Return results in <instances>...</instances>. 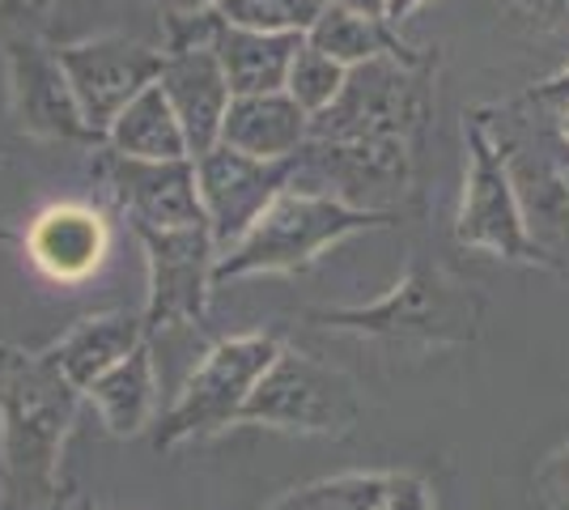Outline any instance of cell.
<instances>
[{
	"label": "cell",
	"mask_w": 569,
	"mask_h": 510,
	"mask_svg": "<svg viewBox=\"0 0 569 510\" xmlns=\"http://www.w3.org/2000/svg\"><path fill=\"white\" fill-rule=\"evenodd\" d=\"M319 328L357 332V337L391 340V344H421V349H447L468 344L480 332V298L472 286L455 281L438 264L408 268L396 290H387L370 307H340V311H310Z\"/></svg>",
	"instance_id": "4"
},
{
	"label": "cell",
	"mask_w": 569,
	"mask_h": 510,
	"mask_svg": "<svg viewBox=\"0 0 569 510\" xmlns=\"http://www.w3.org/2000/svg\"><path fill=\"white\" fill-rule=\"evenodd\" d=\"M158 86H162L183 137H188L191 158L221 146V123H226V111H230L234 94H230V81L221 73L213 48L167 51Z\"/></svg>",
	"instance_id": "16"
},
{
	"label": "cell",
	"mask_w": 569,
	"mask_h": 510,
	"mask_svg": "<svg viewBox=\"0 0 569 510\" xmlns=\"http://www.w3.org/2000/svg\"><path fill=\"white\" fill-rule=\"evenodd\" d=\"M519 22H527L536 34L569 43V0H501Z\"/></svg>",
	"instance_id": "26"
},
{
	"label": "cell",
	"mask_w": 569,
	"mask_h": 510,
	"mask_svg": "<svg viewBox=\"0 0 569 510\" xmlns=\"http://www.w3.org/2000/svg\"><path fill=\"white\" fill-rule=\"evenodd\" d=\"M345 64H336L332 56L315 51L310 43H302V51L293 56V69H289V81H284V94L293 98L307 116H319L323 107H332V98L340 94L345 86Z\"/></svg>",
	"instance_id": "25"
},
{
	"label": "cell",
	"mask_w": 569,
	"mask_h": 510,
	"mask_svg": "<svg viewBox=\"0 0 569 510\" xmlns=\"http://www.w3.org/2000/svg\"><path fill=\"white\" fill-rule=\"evenodd\" d=\"M510 167L527 234L545 268L569 272V141L557 116L522 94L506 107H480Z\"/></svg>",
	"instance_id": "2"
},
{
	"label": "cell",
	"mask_w": 569,
	"mask_h": 510,
	"mask_svg": "<svg viewBox=\"0 0 569 510\" xmlns=\"http://www.w3.org/2000/svg\"><path fill=\"white\" fill-rule=\"evenodd\" d=\"M357 417H361L357 391L340 370L281 344L277 362L256 383L238 421L284 434H349Z\"/></svg>",
	"instance_id": "9"
},
{
	"label": "cell",
	"mask_w": 569,
	"mask_h": 510,
	"mask_svg": "<svg viewBox=\"0 0 569 510\" xmlns=\"http://www.w3.org/2000/svg\"><path fill=\"white\" fill-rule=\"evenodd\" d=\"M98 179L123 218L137 230H183L204 221L196 162H137L119 158L111 149H98Z\"/></svg>",
	"instance_id": "14"
},
{
	"label": "cell",
	"mask_w": 569,
	"mask_h": 510,
	"mask_svg": "<svg viewBox=\"0 0 569 510\" xmlns=\"http://www.w3.org/2000/svg\"><path fill=\"white\" fill-rule=\"evenodd\" d=\"M463 146H468V174H463V200L455 213V243L489 251L498 260H515V264H545L527 234L510 167L480 107L463 116Z\"/></svg>",
	"instance_id": "8"
},
{
	"label": "cell",
	"mask_w": 569,
	"mask_h": 510,
	"mask_svg": "<svg viewBox=\"0 0 569 510\" xmlns=\"http://www.w3.org/2000/svg\"><path fill=\"white\" fill-rule=\"evenodd\" d=\"M22 9H30L26 0H0V22H4V18H13V13H22Z\"/></svg>",
	"instance_id": "32"
},
{
	"label": "cell",
	"mask_w": 569,
	"mask_h": 510,
	"mask_svg": "<svg viewBox=\"0 0 569 510\" xmlns=\"http://www.w3.org/2000/svg\"><path fill=\"white\" fill-rule=\"evenodd\" d=\"M81 400L48 353L0 344V510L60 502V456Z\"/></svg>",
	"instance_id": "1"
},
{
	"label": "cell",
	"mask_w": 569,
	"mask_h": 510,
	"mask_svg": "<svg viewBox=\"0 0 569 510\" xmlns=\"http://www.w3.org/2000/svg\"><path fill=\"white\" fill-rule=\"evenodd\" d=\"M4 77H9V107L26 137L34 141H72V146L102 149V137L86 123L60 56L39 34H18L4 43Z\"/></svg>",
	"instance_id": "12"
},
{
	"label": "cell",
	"mask_w": 569,
	"mask_h": 510,
	"mask_svg": "<svg viewBox=\"0 0 569 510\" xmlns=\"http://www.w3.org/2000/svg\"><path fill=\"white\" fill-rule=\"evenodd\" d=\"M328 4H340V9H353V13H366V18L387 22V0H328Z\"/></svg>",
	"instance_id": "31"
},
{
	"label": "cell",
	"mask_w": 569,
	"mask_h": 510,
	"mask_svg": "<svg viewBox=\"0 0 569 510\" xmlns=\"http://www.w3.org/2000/svg\"><path fill=\"white\" fill-rule=\"evenodd\" d=\"M417 149L400 141H315L289 158V192L328 196L361 213L400 218L412 196Z\"/></svg>",
	"instance_id": "6"
},
{
	"label": "cell",
	"mask_w": 569,
	"mask_h": 510,
	"mask_svg": "<svg viewBox=\"0 0 569 510\" xmlns=\"http://www.w3.org/2000/svg\"><path fill=\"white\" fill-rule=\"evenodd\" d=\"M302 43L307 34H260V30L221 22L213 34V56L234 98L281 94Z\"/></svg>",
	"instance_id": "19"
},
{
	"label": "cell",
	"mask_w": 569,
	"mask_h": 510,
	"mask_svg": "<svg viewBox=\"0 0 569 510\" xmlns=\"http://www.w3.org/2000/svg\"><path fill=\"white\" fill-rule=\"evenodd\" d=\"M433 69L438 56L421 60L379 56L345 73L332 107L310 116L315 141H400L421 149V137L433 116Z\"/></svg>",
	"instance_id": "3"
},
{
	"label": "cell",
	"mask_w": 569,
	"mask_h": 510,
	"mask_svg": "<svg viewBox=\"0 0 569 510\" xmlns=\"http://www.w3.org/2000/svg\"><path fill=\"white\" fill-rule=\"evenodd\" d=\"M56 56H60V69L69 77V90L81 116L98 137H107V128L132 98L158 86L162 64H167V51L141 43V39H128V34L64 43V48H56Z\"/></svg>",
	"instance_id": "11"
},
{
	"label": "cell",
	"mask_w": 569,
	"mask_h": 510,
	"mask_svg": "<svg viewBox=\"0 0 569 510\" xmlns=\"http://www.w3.org/2000/svg\"><path fill=\"white\" fill-rule=\"evenodd\" d=\"M26 4H30V9H34V13H43V9H51V4H56V0H26Z\"/></svg>",
	"instance_id": "35"
},
{
	"label": "cell",
	"mask_w": 569,
	"mask_h": 510,
	"mask_svg": "<svg viewBox=\"0 0 569 510\" xmlns=\"http://www.w3.org/2000/svg\"><path fill=\"white\" fill-rule=\"evenodd\" d=\"M310 137V116L284 94H251L234 98L226 123H221V146L238 149L247 158L260 162H284L298 149L307 146Z\"/></svg>",
	"instance_id": "18"
},
{
	"label": "cell",
	"mask_w": 569,
	"mask_h": 510,
	"mask_svg": "<svg viewBox=\"0 0 569 510\" xmlns=\"http://www.w3.org/2000/svg\"><path fill=\"white\" fill-rule=\"evenodd\" d=\"M26 251H30V260L43 277L60 281V286H77V281L94 277L98 268L107 264L111 226L90 204H72V200L69 204H51L30 226Z\"/></svg>",
	"instance_id": "15"
},
{
	"label": "cell",
	"mask_w": 569,
	"mask_h": 510,
	"mask_svg": "<svg viewBox=\"0 0 569 510\" xmlns=\"http://www.w3.org/2000/svg\"><path fill=\"white\" fill-rule=\"evenodd\" d=\"M531 102H540V107H548V111H561V107H569V64L561 69V73H552L548 81H540L536 90H531Z\"/></svg>",
	"instance_id": "27"
},
{
	"label": "cell",
	"mask_w": 569,
	"mask_h": 510,
	"mask_svg": "<svg viewBox=\"0 0 569 510\" xmlns=\"http://www.w3.org/2000/svg\"><path fill=\"white\" fill-rule=\"evenodd\" d=\"M102 146L119 158H137V162H183V158H191L188 137L174 120L162 86H149L144 94L132 98L116 116V123L107 128Z\"/></svg>",
	"instance_id": "22"
},
{
	"label": "cell",
	"mask_w": 569,
	"mask_h": 510,
	"mask_svg": "<svg viewBox=\"0 0 569 510\" xmlns=\"http://www.w3.org/2000/svg\"><path fill=\"white\" fill-rule=\"evenodd\" d=\"M191 162H196V188H200L204 221H209V234H213L221 256L242 243L263 209L289 188V158L260 162V158H247L230 146H213Z\"/></svg>",
	"instance_id": "13"
},
{
	"label": "cell",
	"mask_w": 569,
	"mask_h": 510,
	"mask_svg": "<svg viewBox=\"0 0 569 510\" xmlns=\"http://www.w3.org/2000/svg\"><path fill=\"white\" fill-rule=\"evenodd\" d=\"M217 0H162V18H191V13H213Z\"/></svg>",
	"instance_id": "28"
},
{
	"label": "cell",
	"mask_w": 569,
	"mask_h": 510,
	"mask_svg": "<svg viewBox=\"0 0 569 510\" xmlns=\"http://www.w3.org/2000/svg\"><path fill=\"white\" fill-rule=\"evenodd\" d=\"M144 340H149V332H144L141 316L102 311V316L77 319L69 332L60 340H51L43 353H48L51 366L69 379L72 388L86 396L107 370H116L132 349H141Z\"/></svg>",
	"instance_id": "17"
},
{
	"label": "cell",
	"mask_w": 569,
	"mask_h": 510,
	"mask_svg": "<svg viewBox=\"0 0 569 510\" xmlns=\"http://www.w3.org/2000/svg\"><path fill=\"white\" fill-rule=\"evenodd\" d=\"M272 510H433V493L412 472H349L293 489Z\"/></svg>",
	"instance_id": "20"
},
{
	"label": "cell",
	"mask_w": 569,
	"mask_h": 510,
	"mask_svg": "<svg viewBox=\"0 0 569 510\" xmlns=\"http://www.w3.org/2000/svg\"><path fill=\"white\" fill-rule=\"evenodd\" d=\"M400 218H382V213H361L349 204H336L328 196L289 192L284 188L260 221L247 230V239L230 247L213 268V286L238 281V277H256V272H302L315 264L328 247L345 243L349 234L361 230H379Z\"/></svg>",
	"instance_id": "5"
},
{
	"label": "cell",
	"mask_w": 569,
	"mask_h": 510,
	"mask_svg": "<svg viewBox=\"0 0 569 510\" xmlns=\"http://www.w3.org/2000/svg\"><path fill=\"white\" fill-rule=\"evenodd\" d=\"M281 340L272 332H251V337H226L200 358V366L188 374L179 400L158 426V451H174L183 442H200L221 430L238 426L251 391L277 362Z\"/></svg>",
	"instance_id": "7"
},
{
	"label": "cell",
	"mask_w": 569,
	"mask_h": 510,
	"mask_svg": "<svg viewBox=\"0 0 569 510\" xmlns=\"http://www.w3.org/2000/svg\"><path fill=\"white\" fill-rule=\"evenodd\" d=\"M48 510H86V502H81V498H69V502H56V507H48Z\"/></svg>",
	"instance_id": "34"
},
{
	"label": "cell",
	"mask_w": 569,
	"mask_h": 510,
	"mask_svg": "<svg viewBox=\"0 0 569 510\" xmlns=\"http://www.w3.org/2000/svg\"><path fill=\"white\" fill-rule=\"evenodd\" d=\"M307 43L315 51H323V56H332L336 64H345V69H357V64L379 60V56H400V60H421L426 56L421 48H412L403 34H396L387 22L353 13V9H340V4H328L319 13V22L307 30Z\"/></svg>",
	"instance_id": "23"
},
{
	"label": "cell",
	"mask_w": 569,
	"mask_h": 510,
	"mask_svg": "<svg viewBox=\"0 0 569 510\" xmlns=\"http://www.w3.org/2000/svg\"><path fill=\"white\" fill-rule=\"evenodd\" d=\"M102 426L116 438H132L149 426L158 409V366H153V340L132 349L116 370H107L94 388L86 391Z\"/></svg>",
	"instance_id": "21"
},
{
	"label": "cell",
	"mask_w": 569,
	"mask_h": 510,
	"mask_svg": "<svg viewBox=\"0 0 569 510\" xmlns=\"http://www.w3.org/2000/svg\"><path fill=\"white\" fill-rule=\"evenodd\" d=\"M149 260V302H144V332L149 340L179 323H204L213 298V268L221 260L209 221L183 230H137Z\"/></svg>",
	"instance_id": "10"
},
{
	"label": "cell",
	"mask_w": 569,
	"mask_h": 510,
	"mask_svg": "<svg viewBox=\"0 0 569 510\" xmlns=\"http://www.w3.org/2000/svg\"><path fill=\"white\" fill-rule=\"evenodd\" d=\"M421 4H429V0H387V26L400 34L403 22H408V18H412Z\"/></svg>",
	"instance_id": "30"
},
{
	"label": "cell",
	"mask_w": 569,
	"mask_h": 510,
	"mask_svg": "<svg viewBox=\"0 0 569 510\" xmlns=\"http://www.w3.org/2000/svg\"><path fill=\"white\" fill-rule=\"evenodd\" d=\"M545 489H552V498H557V493H569V451H561V456L552 460V468L545 472Z\"/></svg>",
	"instance_id": "29"
},
{
	"label": "cell",
	"mask_w": 569,
	"mask_h": 510,
	"mask_svg": "<svg viewBox=\"0 0 569 510\" xmlns=\"http://www.w3.org/2000/svg\"><path fill=\"white\" fill-rule=\"evenodd\" d=\"M552 116H557V128L566 132V141H569V107H561V111H552Z\"/></svg>",
	"instance_id": "33"
},
{
	"label": "cell",
	"mask_w": 569,
	"mask_h": 510,
	"mask_svg": "<svg viewBox=\"0 0 569 510\" xmlns=\"http://www.w3.org/2000/svg\"><path fill=\"white\" fill-rule=\"evenodd\" d=\"M323 9L328 0H217L221 22L260 34H307Z\"/></svg>",
	"instance_id": "24"
}]
</instances>
